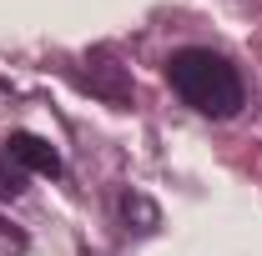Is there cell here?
<instances>
[{
  "mask_svg": "<svg viewBox=\"0 0 262 256\" xmlns=\"http://www.w3.org/2000/svg\"><path fill=\"white\" fill-rule=\"evenodd\" d=\"M166 86L192 106L196 116H212V121H232L242 106H247V86L237 75V65L222 50H207V45H182L171 50L162 65Z\"/></svg>",
  "mask_w": 262,
  "mask_h": 256,
  "instance_id": "cell-1",
  "label": "cell"
},
{
  "mask_svg": "<svg viewBox=\"0 0 262 256\" xmlns=\"http://www.w3.org/2000/svg\"><path fill=\"white\" fill-rule=\"evenodd\" d=\"M86 65H91V70H81V75H76V86H81V91H91V96H101L106 106H116V111H126V106H131V75L111 61L106 50L86 56Z\"/></svg>",
  "mask_w": 262,
  "mask_h": 256,
  "instance_id": "cell-2",
  "label": "cell"
},
{
  "mask_svg": "<svg viewBox=\"0 0 262 256\" xmlns=\"http://www.w3.org/2000/svg\"><path fill=\"white\" fill-rule=\"evenodd\" d=\"M5 161H15L20 171H35V176H61V151L35 131H10L5 136Z\"/></svg>",
  "mask_w": 262,
  "mask_h": 256,
  "instance_id": "cell-3",
  "label": "cell"
},
{
  "mask_svg": "<svg viewBox=\"0 0 262 256\" xmlns=\"http://www.w3.org/2000/svg\"><path fill=\"white\" fill-rule=\"evenodd\" d=\"M121 216H141V231H157V206H151V201H146V196H136V191H126L121 196Z\"/></svg>",
  "mask_w": 262,
  "mask_h": 256,
  "instance_id": "cell-4",
  "label": "cell"
},
{
  "mask_svg": "<svg viewBox=\"0 0 262 256\" xmlns=\"http://www.w3.org/2000/svg\"><path fill=\"white\" fill-rule=\"evenodd\" d=\"M20 191H26V171L15 161H0V201H15Z\"/></svg>",
  "mask_w": 262,
  "mask_h": 256,
  "instance_id": "cell-5",
  "label": "cell"
},
{
  "mask_svg": "<svg viewBox=\"0 0 262 256\" xmlns=\"http://www.w3.org/2000/svg\"><path fill=\"white\" fill-rule=\"evenodd\" d=\"M0 231H10V226H5V216H0Z\"/></svg>",
  "mask_w": 262,
  "mask_h": 256,
  "instance_id": "cell-6",
  "label": "cell"
}]
</instances>
